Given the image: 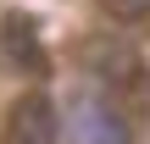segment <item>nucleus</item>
I'll return each instance as SVG.
<instances>
[{
  "mask_svg": "<svg viewBox=\"0 0 150 144\" xmlns=\"http://www.w3.org/2000/svg\"><path fill=\"white\" fill-rule=\"evenodd\" d=\"M61 139L67 144H134V122H128L122 100H111L106 89H83L61 117Z\"/></svg>",
  "mask_w": 150,
  "mask_h": 144,
  "instance_id": "obj_1",
  "label": "nucleus"
},
{
  "mask_svg": "<svg viewBox=\"0 0 150 144\" xmlns=\"http://www.w3.org/2000/svg\"><path fill=\"white\" fill-rule=\"evenodd\" d=\"M61 139V117H56V100L45 89H22L6 111V133L0 144H56Z\"/></svg>",
  "mask_w": 150,
  "mask_h": 144,
  "instance_id": "obj_3",
  "label": "nucleus"
},
{
  "mask_svg": "<svg viewBox=\"0 0 150 144\" xmlns=\"http://www.w3.org/2000/svg\"><path fill=\"white\" fill-rule=\"evenodd\" d=\"M83 67L95 78V89H106L111 100H145L150 94V72L139 67V55L128 44H117V39H95Z\"/></svg>",
  "mask_w": 150,
  "mask_h": 144,
  "instance_id": "obj_2",
  "label": "nucleus"
},
{
  "mask_svg": "<svg viewBox=\"0 0 150 144\" xmlns=\"http://www.w3.org/2000/svg\"><path fill=\"white\" fill-rule=\"evenodd\" d=\"M0 55H6L11 67H22V72H33V67L45 61L39 39H33V28H28L22 17H6V22H0Z\"/></svg>",
  "mask_w": 150,
  "mask_h": 144,
  "instance_id": "obj_4",
  "label": "nucleus"
},
{
  "mask_svg": "<svg viewBox=\"0 0 150 144\" xmlns=\"http://www.w3.org/2000/svg\"><path fill=\"white\" fill-rule=\"evenodd\" d=\"M106 6V17H117V22H145L150 17V0H100Z\"/></svg>",
  "mask_w": 150,
  "mask_h": 144,
  "instance_id": "obj_5",
  "label": "nucleus"
}]
</instances>
